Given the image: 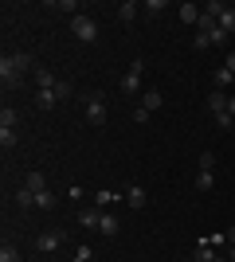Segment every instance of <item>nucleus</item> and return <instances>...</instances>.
<instances>
[{
	"instance_id": "f257e3e1",
	"label": "nucleus",
	"mask_w": 235,
	"mask_h": 262,
	"mask_svg": "<svg viewBox=\"0 0 235 262\" xmlns=\"http://www.w3.org/2000/svg\"><path fill=\"white\" fill-rule=\"evenodd\" d=\"M71 35H75L78 43H94L98 39V24L90 20L87 12H78V16H71Z\"/></svg>"
},
{
	"instance_id": "f03ea898",
	"label": "nucleus",
	"mask_w": 235,
	"mask_h": 262,
	"mask_svg": "<svg viewBox=\"0 0 235 262\" xmlns=\"http://www.w3.org/2000/svg\"><path fill=\"white\" fill-rule=\"evenodd\" d=\"M67 94H71V86H67V82H59V86H51V90H39V94H35V102H39V110H55Z\"/></svg>"
},
{
	"instance_id": "7ed1b4c3",
	"label": "nucleus",
	"mask_w": 235,
	"mask_h": 262,
	"mask_svg": "<svg viewBox=\"0 0 235 262\" xmlns=\"http://www.w3.org/2000/svg\"><path fill=\"white\" fill-rule=\"evenodd\" d=\"M82 106H87V121L90 125H102V121H106V98H102V94H87Z\"/></svg>"
},
{
	"instance_id": "20e7f679",
	"label": "nucleus",
	"mask_w": 235,
	"mask_h": 262,
	"mask_svg": "<svg viewBox=\"0 0 235 262\" xmlns=\"http://www.w3.org/2000/svg\"><path fill=\"white\" fill-rule=\"evenodd\" d=\"M63 239H67V231L51 227V231H39V235H35V247H39L44 254H51V251H59V247H63Z\"/></svg>"
},
{
	"instance_id": "39448f33",
	"label": "nucleus",
	"mask_w": 235,
	"mask_h": 262,
	"mask_svg": "<svg viewBox=\"0 0 235 262\" xmlns=\"http://www.w3.org/2000/svg\"><path fill=\"white\" fill-rule=\"evenodd\" d=\"M141 75H145V63L134 59V67L122 75V94H137V90H141Z\"/></svg>"
},
{
	"instance_id": "423d86ee",
	"label": "nucleus",
	"mask_w": 235,
	"mask_h": 262,
	"mask_svg": "<svg viewBox=\"0 0 235 262\" xmlns=\"http://www.w3.org/2000/svg\"><path fill=\"white\" fill-rule=\"evenodd\" d=\"M20 71H16V63H12V55H4V59H0V86L4 90H16L20 86Z\"/></svg>"
},
{
	"instance_id": "0eeeda50",
	"label": "nucleus",
	"mask_w": 235,
	"mask_h": 262,
	"mask_svg": "<svg viewBox=\"0 0 235 262\" xmlns=\"http://www.w3.org/2000/svg\"><path fill=\"white\" fill-rule=\"evenodd\" d=\"M125 204H130V208H134V211H141V208H145V204H149L145 188H141V184H130V188H125Z\"/></svg>"
},
{
	"instance_id": "6e6552de",
	"label": "nucleus",
	"mask_w": 235,
	"mask_h": 262,
	"mask_svg": "<svg viewBox=\"0 0 235 262\" xmlns=\"http://www.w3.org/2000/svg\"><path fill=\"white\" fill-rule=\"evenodd\" d=\"M98 231H102V235H106V239H110V235H118V231H122V223H118V215H114V211H102V219H98Z\"/></svg>"
},
{
	"instance_id": "1a4fd4ad",
	"label": "nucleus",
	"mask_w": 235,
	"mask_h": 262,
	"mask_svg": "<svg viewBox=\"0 0 235 262\" xmlns=\"http://www.w3.org/2000/svg\"><path fill=\"white\" fill-rule=\"evenodd\" d=\"M137 12H141V4H137V0H122V4H118V20H122V24H134Z\"/></svg>"
},
{
	"instance_id": "9d476101",
	"label": "nucleus",
	"mask_w": 235,
	"mask_h": 262,
	"mask_svg": "<svg viewBox=\"0 0 235 262\" xmlns=\"http://www.w3.org/2000/svg\"><path fill=\"white\" fill-rule=\"evenodd\" d=\"M177 16H180V24H200L204 8H196V4H180V8H177Z\"/></svg>"
},
{
	"instance_id": "9b49d317",
	"label": "nucleus",
	"mask_w": 235,
	"mask_h": 262,
	"mask_svg": "<svg viewBox=\"0 0 235 262\" xmlns=\"http://www.w3.org/2000/svg\"><path fill=\"white\" fill-rule=\"evenodd\" d=\"M161 102H165V94H161V90H145V94H141V102H137V106H141V110H149V114H153V110H161Z\"/></svg>"
},
{
	"instance_id": "f8f14e48",
	"label": "nucleus",
	"mask_w": 235,
	"mask_h": 262,
	"mask_svg": "<svg viewBox=\"0 0 235 262\" xmlns=\"http://www.w3.org/2000/svg\"><path fill=\"white\" fill-rule=\"evenodd\" d=\"M98 219H102V208H87V211H78V223L87 231H98Z\"/></svg>"
},
{
	"instance_id": "ddd939ff",
	"label": "nucleus",
	"mask_w": 235,
	"mask_h": 262,
	"mask_svg": "<svg viewBox=\"0 0 235 262\" xmlns=\"http://www.w3.org/2000/svg\"><path fill=\"white\" fill-rule=\"evenodd\" d=\"M208 110H212V118L227 110V94H224V90H212V94H208Z\"/></svg>"
},
{
	"instance_id": "4468645a",
	"label": "nucleus",
	"mask_w": 235,
	"mask_h": 262,
	"mask_svg": "<svg viewBox=\"0 0 235 262\" xmlns=\"http://www.w3.org/2000/svg\"><path fill=\"white\" fill-rule=\"evenodd\" d=\"M24 188H32L35 196H39V192H47V176H44V172H28V180H24Z\"/></svg>"
},
{
	"instance_id": "2eb2a0df",
	"label": "nucleus",
	"mask_w": 235,
	"mask_h": 262,
	"mask_svg": "<svg viewBox=\"0 0 235 262\" xmlns=\"http://www.w3.org/2000/svg\"><path fill=\"white\" fill-rule=\"evenodd\" d=\"M12 200H16V208H24V211L35 208V192H32V188H20V192H16Z\"/></svg>"
},
{
	"instance_id": "dca6fc26",
	"label": "nucleus",
	"mask_w": 235,
	"mask_h": 262,
	"mask_svg": "<svg viewBox=\"0 0 235 262\" xmlns=\"http://www.w3.org/2000/svg\"><path fill=\"white\" fill-rule=\"evenodd\" d=\"M216 90H227V86H235V75H231V71H227V67H220V71H216Z\"/></svg>"
},
{
	"instance_id": "f3484780",
	"label": "nucleus",
	"mask_w": 235,
	"mask_h": 262,
	"mask_svg": "<svg viewBox=\"0 0 235 262\" xmlns=\"http://www.w3.org/2000/svg\"><path fill=\"white\" fill-rule=\"evenodd\" d=\"M16 121H20V114H16L12 106L0 110V129H16Z\"/></svg>"
},
{
	"instance_id": "a211bd4d",
	"label": "nucleus",
	"mask_w": 235,
	"mask_h": 262,
	"mask_svg": "<svg viewBox=\"0 0 235 262\" xmlns=\"http://www.w3.org/2000/svg\"><path fill=\"white\" fill-rule=\"evenodd\" d=\"M16 145H20V133H16V129H0V149H4V153L16 149Z\"/></svg>"
},
{
	"instance_id": "6ab92c4d",
	"label": "nucleus",
	"mask_w": 235,
	"mask_h": 262,
	"mask_svg": "<svg viewBox=\"0 0 235 262\" xmlns=\"http://www.w3.org/2000/svg\"><path fill=\"white\" fill-rule=\"evenodd\" d=\"M55 204H59V200H55V192H51V188L35 196V208H39V211H51V208H55Z\"/></svg>"
},
{
	"instance_id": "aec40b11",
	"label": "nucleus",
	"mask_w": 235,
	"mask_h": 262,
	"mask_svg": "<svg viewBox=\"0 0 235 262\" xmlns=\"http://www.w3.org/2000/svg\"><path fill=\"white\" fill-rule=\"evenodd\" d=\"M12 63H16L20 75H28V71H32V55H28V51H16V55H12Z\"/></svg>"
},
{
	"instance_id": "412c9836",
	"label": "nucleus",
	"mask_w": 235,
	"mask_h": 262,
	"mask_svg": "<svg viewBox=\"0 0 235 262\" xmlns=\"http://www.w3.org/2000/svg\"><path fill=\"white\" fill-rule=\"evenodd\" d=\"M35 82H39V90H51V86H59V78L51 75V71H35Z\"/></svg>"
},
{
	"instance_id": "4be33fe9",
	"label": "nucleus",
	"mask_w": 235,
	"mask_h": 262,
	"mask_svg": "<svg viewBox=\"0 0 235 262\" xmlns=\"http://www.w3.org/2000/svg\"><path fill=\"white\" fill-rule=\"evenodd\" d=\"M0 262H20V247H16V243H4V247H0Z\"/></svg>"
},
{
	"instance_id": "5701e85b",
	"label": "nucleus",
	"mask_w": 235,
	"mask_h": 262,
	"mask_svg": "<svg viewBox=\"0 0 235 262\" xmlns=\"http://www.w3.org/2000/svg\"><path fill=\"white\" fill-rule=\"evenodd\" d=\"M216 188V176L212 172H196V192H212Z\"/></svg>"
},
{
	"instance_id": "b1692460",
	"label": "nucleus",
	"mask_w": 235,
	"mask_h": 262,
	"mask_svg": "<svg viewBox=\"0 0 235 262\" xmlns=\"http://www.w3.org/2000/svg\"><path fill=\"white\" fill-rule=\"evenodd\" d=\"M118 200H125V196H118V192H98V196H94V204H98V208L106 211L110 204H118Z\"/></svg>"
},
{
	"instance_id": "393cba45",
	"label": "nucleus",
	"mask_w": 235,
	"mask_h": 262,
	"mask_svg": "<svg viewBox=\"0 0 235 262\" xmlns=\"http://www.w3.org/2000/svg\"><path fill=\"white\" fill-rule=\"evenodd\" d=\"M196 258H200V262H220V254H216V247H204V243H196Z\"/></svg>"
},
{
	"instance_id": "a878e982",
	"label": "nucleus",
	"mask_w": 235,
	"mask_h": 262,
	"mask_svg": "<svg viewBox=\"0 0 235 262\" xmlns=\"http://www.w3.org/2000/svg\"><path fill=\"white\" fill-rule=\"evenodd\" d=\"M220 28H224L227 35L235 32V8H224V16H220Z\"/></svg>"
},
{
	"instance_id": "bb28decb",
	"label": "nucleus",
	"mask_w": 235,
	"mask_h": 262,
	"mask_svg": "<svg viewBox=\"0 0 235 262\" xmlns=\"http://www.w3.org/2000/svg\"><path fill=\"white\" fill-rule=\"evenodd\" d=\"M208 39H212V47H227V32H224V28H212Z\"/></svg>"
},
{
	"instance_id": "cd10ccee",
	"label": "nucleus",
	"mask_w": 235,
	"mask_h": 262,
	"mask_svg": "<svg viewBox=\"0 0 235 262\" xmlns=\"http://www.w3.org/2000/svg\"><path fill=\"white\" fill-rule=\"evenodd\" d=\"M204 247H216V251H220V247H227V235H208V239H200Z\"/></svg>"
},
{
	"instance_id": "c85d7f7f",
	"label": "nucleus",
	"mask_w": 235,
	"mask_h": 262,
	"mask_svg": "<svg viewBox=\"0 0 235 262\" xmlns=\"http://www.w3.org/2000/svg\"><path fill=\"white\" fill-rule=\"evenodd\" d=\"M141 12H145V16H157V12H165V4H161V0H145Z\"/></svg>"
},
{
	"instance_id": "c756f323",
	"label": "nucleus",
	"mask_w": 235,
	"mask_h": 262,
	"mask_svg": "<svg viewBox=\"0 0 235 262\" xmlns=\"http://www.w3.org/2000/svg\"><path fill=\"white\" fill-rule=\"evenodd\" d=\"M216 168V153H200V172H212Z\"/></svg>"
},
{
	"instance_id": "7c9ffc66",
	"label": "nucleus",
	"mask_w": 235,
	"mask_h": 262,
	"mask_svg": "<svg viewBox=\"0 0 235 262\" xmlns=\"http://www.w3.org/2000/svg\"><path fill=\"white\" fill-rule=\"evenodd\" d=\"M204 16H216V20H220V16H224V4H220V0H212V4H204Z\"/></svg>"
},
{
	"instance_id": "2f4dec72",
	"label": "nucleus",
	"mask_w": 235,
	"mask_h": 262,
	"mask_svg": "<svg viewBox=\"0 0 235 262\" xmlns=\"http://www.w3.org/2000/svg\"><path fill=\"white\" fill-rule=\"evenodd\" d=\"M216 125H220V129H231V125H235V118L224 110V114H216Z\"/></svg>"
},
{
	"instance_id": "473e14b6",
	"label": "nucleus",
	"mask_w": 235,
	"mask_h": 262,
	"mask_svg": "<svg viewBox=\"0 0 235 262\" xmlns=\"http://www.w3.org/2000/svg\"><path fill=\"white\" fill-rule=\"evenodd\" d=\"M149 118H153V114H149V110H141V106H134V121H137V125H145V121Z\"/></svg>"
},
{
	"instance_id": "72a5a7b5",
	"label": "nucleus",
	"mask_w": 235,
	"mask_h": 262,
	"mask_svg": "<svg viewBox=\"0 0 235 262\" xmlns=\"http://www.w3.org/2000/svg\"><path fill=\"white\" fill-rule=\"evenodd\" d=\"M192 47H196V51H208V47H212V39H208V35L200 32V35H196V43H192Z\"/></svg>"
},
{
	"instance_id": "f704fd0d",
	"label": "nucleus",
	"mask_w": 235,
	"mask_h": 262,
	"mask_svg": "<svg viewBox=\"0 0 235 262\" xmlns=\"http://www.w3.org/2000/svg\"><path fill=\"white\" fill-rule=\"evenodd\" d=\"M224 67H227V71H231V75H235V51H227V59H224Z\"/></svg>"
},
{
	"instance_id": "c9c22d12",
	"label": "nucleus",
	"mask_w": 235,
	"mask_h": 262,
	"mask_svg": "<svg viewBox=\"0 0 235 262\" xmlns=\"http://www.w3.org/2000/svg\"><path fill=\"white\" fill-rule=\"evenodd\" d=\"M227 114H231V118H235V94H231V98H227Z\"/></svg>"
},
{
	"instance_id": "e433bc0d",
	"label": "nucleus",
	"mask_w": 235,
	"mask_h": 262,
	"mask_svg": "<svg viewBox=\"0 0 235 262\" xmlns=\"http://www.w3.org/2000/svg\"><path fill=\"white\" fill-rule=\"evenodd\" d=\"M227 254H231V262H235V243H231V251H227Z\"/></svg>"
},
{
	"instance_id": "4c0bfd02",
	"label": "nucleus",
	"mask_w": 235,
	"mask_h": 262,
	"mask_svg": "<svg viewBox=\"0 0 235 262\" xmlns=\"http://www.w3.org/2000/svg\"><path fill=\"white\" fill-rule=\"evenodd\" d=\"M192 262H200V258H192Z\"/></svg>"
},
{
	"instance_id": "58836bf2",
	"label": "nucleus",
	"mask_w": 235,
	"mask_h": 262,
	"mask_svg": "<svg viewBox=\"0 0 235 262\" xmlns=\"http://www.w3.org/2000/svg\"><path fill=\"white\" fill-rule=\"evenodd\" d=\"M75 262H82V258H75Z\"/></svg>"
},
{
	"instance_id": "ea45409f",
	"label": "nucleus",
	"mask_w": 235,
	"mask_h": 262,
	"mask_svg": "<svg viewBox=\"0 0 235 262\" xmlns=\"http://www.w3.org/2000/svg\"><path fill=\"white\" fill-rule=\"evenodd\" d=\"M231 133H235V125H231Z\"/></svg>"
}]
</instances>
